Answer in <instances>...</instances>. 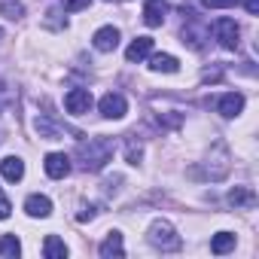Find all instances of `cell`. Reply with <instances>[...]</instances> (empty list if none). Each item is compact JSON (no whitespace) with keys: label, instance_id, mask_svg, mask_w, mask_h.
I'll list each match as a JSON object with an SVG mask.
<instances>
[{"label":"cell","instance_id":"obj_9","mask_svg":"<svg viewBox=\"0 0 259 259\" xmlns=\"http://www.w3.org/2000/svg\"><path fill=\"white\" fill-rule=\"evenodd\" d=\"M43 168H46V174H49L52 180H64V177L70 174V156H64V153H49L46 162H43Z\"/></svg>","mask_w":259,"mask_h":259},{"label":"cell","instance_id":"obj_12","mask_svg":"<svg viewBox=\"0 0 259 259\" xmlns=\"http://www.w3.org/2000/svg\"><path fill=\"white\" fill-rule=\"evenodd\" d=\"M165 13H168L165 0H147V7H144V22H147L150 28H159V25L165 22Z\"/></svg>","mask_w":259,"mask_h":259},{"label":"cell","instance_id":"obj_14","mask_svg":"<svg viewBox=\"0 0 259 259\" xmlns=\"http://www.w3.org/2000/svg\"><path fill=\"white\" fill-rule=\"evenodd\" d=\"M0 174H4L10 183H19L25 177V162L19 156H7L4 162H0Z\"/></svg>","mask_w":259,"mask_h":259},{"label":"cell","instance_id":"obj_13","mask_svg":"<svg viewBox=\"0 0 259 259\" xmlns=\"http://www.w3.org/2000/svg\"><path fill=\"white\" fill-rule=\"evenodd\" d=\"M25 210H28V217H40V220H46L49 213H52V201L46 198V195H28V201H25Z\"/></svg>","mask_w":259,"mask_h":259},{"label":"cell","instance_id":"obj_28","mask_svg":"<svg viewBox=\"0 0 259 259\" xmlns=\"http://www.w3.org/2000/svg\"><path fill=\"white\" fill-rule=\"evenodd\" d=\"M223 76V67H213V70H204V82H220Z\"/></svg>","mask_w":259,"mask_h":259},{"label":"cell","instance_id":"obj_19","mask_svg":"<svg viewBox=\"0 0 259 259\" xmlns=\"http://www.w3.org/2000/svg\"><path fill=\"white\" fill-rule=\"evenodd\" d=\"M43 256H46V259H64V256H67V244H64L58 235H49V238L43 241Z\"/></svg>","mask_w":259,"mask_h":259},{"label":"cell","instance_id":"obj_27","mask_svg":"<svg viewBox=\"0 0 259 259\" xmlns=\"http://www.w3.org/2000/svg\"><path fill=\"white\" fill-rule=\"evenodd\" d=\"M10 210H13V204H10V198L0 192V220H7L10 217Z\"/></svg>","mask_w":259,"mask_h":259},{"label":"cell","instance_id":"obj_10","mask_svg":"<svg viewBox=\"0 0 259 259\" xmlns=\"http://www.w3.org/2000/svg\"><path fill=\"white\" fill-rule=\"evenodd\" d=\"M186 16H189V25L183 28V43H189L192 49H201L204 40H207V28L195 25V13H186Z\"/></svg>","mask_w":259,"mask_h":259},{"label":"cell","instance_id":"obj_15","mask_svg":"<svg viewBox=\"0 0 259 259\" xmlns=\"http://www.w3.org/2000/svg\"><path fill=\"white\" fill-rule=\"evenodd\" d=\"M229 204H232L235 210H241V207H253V204H256V192H253L250 186H235V189L229 192Z\"/></svg>","mask_w":259,"mask_h":259},{"label":"cell","instance_id":"obj_1","mask_svg":"<svg viewBox=\"0 0 259 259\" xmlns=\"http://www.w3.org/2000/svg\"><path fill=\"white\" fill-rule=\"evenodd\" d=\"M113 141L110 138H89L76 147V159L82 171H101L110 159H113Z\"/></svg>","mask_w":259,"mask_h":259},{"label":"cell","instance_id":"obj_29","mask_svg":"<svg viewBox=\"0 0 259 259\" xmlns=\"http://www.w3.org/2000/svg\"><path fill=\"white\" fill-rule=\"evenodd\" d=\"M244 7H247L250 16H256V13H259V0H244Z\"/></svg>","mask_w":259,"mask_h":259},{"label":"cell","instance_id":"obj_24","mask_svg":"<svg viewBox=\"0 0 259 259\" xmlns=\"http://www.w3.org/2000/svg\"><path fill=\"white\" fill-rule=\"evenodd\" d=\"M98 213H101V207H98V204H85V207L76 213V220H79V223H89V220H95Z\"/></svg>","mask_w":259,"mask_h":259},{"label":"cell","instance_id":"obj_17","mask_svg":"<svg viewBox=\"0 0 259 259\" xmlns=\"http://www.w3.org/2000/svg\"><path fill=\"white\" fill-rule=\"evenodd\" d=\"M150 52H153V40H150V37H138L132 46L125 49V58H128V61H144Z\"/></svg>","mask_w":259,"mask_h":259},{"label":"cell","instance_id":"obj_25","mask_svg":"<svg viewBox=\"0 0 259 259\" xmlns=\"http://www.w3.org/2000/svg\"><path fill=\"white\" fill-rule=\"evenodd\" d=\"M204 10H229V7H238V0H201Z\"/></svg>","mask_w":259,"mask_h":259},{"label":"cell","instance_id":"obj_2","mask_svg":"<svg viewBox=\"0 0 259 259\" xmlns=\"http://www.w3.org/2000/svg\"><path fill=\"white\" fill-rule=\"evenodd\" d=\"M147 238H150V244H153L156 250H162V253H174V250H180V247H183L180 235L174 232V226H171L168 220H156V223L150 226Z\"/></svg>","mask_w":259,"mask_h":259},{"label":"cell","instance_id":"obj_6","mask_svg":"<svg viewBox=\"0 0 259 259\" xmlns=\"http://www.w3.org/2000/svg\"><path fill=\"white\" fill-rule=\"evenodd\" d=\"M213 110L223 116V119H235L241 110H244V95L241 92H226L213 101Z\"/></svg>","mask_w":259,"mask_h":259},{"label":"cell","instance_id":"obj_26","mask_svg":"<svg viewBox=\"0 0 259 259\" xmlns=\"http://www.w3.org/2000/svg\"><path fill=\"white\" fill-rule=\"evenodd\" d=\"M61 4H64V10H70V13H76V10H85V7L92 4V0H61Z\"/></svg>","mask_w":259,"mask_h":259},{"label":"cell","instance_id":"obj_22","mask_svg":"<svg viewBox=\"0 0 259 259\" xmlns=\"http://www.w3.org/2000/svg\"><path fill=\"white\" fill-rule=\"evenodd\" d=\"M0 13H4L7 19H13V22H16V19H22V16H25V7H22V4H13V0H10V4H0Z\"/></svg>","mask_w":259,"mask_h":259},{"label":"cell","instance_id":"obj_23","mask_svg":"<svg viewBox=\"0 0 259 259\" xmlns=\"http://www.w3.org/2000/svg\"><path fill=\"white\" fill-rule=\"evenodd\" d=\"M141 156H144V150H141L135 141H128V147H125V159H128V165H138Z\"/></svg>","mask_w":259,"mask_h":259},{"label":"cell","instance_id":"obj_3","mask_svg":"<svg viewBox=\"0 0 259 259\" xmlns=\"http://www.w3.org/2000/svg\"><path fill=\"white\" fill-rule=\"evenodd\" d=\"M34 128H37V135H40V138H46V141H58V138H64V135L70 132L64 122L52 119L49 113H40V116L34 119ZM70 135H76V132H70Z\"/></svg>","mask_w":259,"mask_h":259},{"label":"cell","instance_id":"obj_20","mask_svg":"<svg viewBox=\"0 0 259 259\" xmlns=\"http://www.w3.org/2000/svg\"><path fill=\"white\" fill-rule=\"evenodd\" d=\"M229 250H235V235H232V232H217V235L210 238V253L223 256V253H229Z\"/></svg>","mask_w":259,"mask_h":259},{"label":"cell","instance_id":"obj_16","mask_svg":"<svg viewBox=\"0 0 259 259\" xmlns=\"http://www.w3.org/2000/svg\"><path fill=\"white\" fill-rule=\"evenodd\" d=\"M98 253H101L104 259H113V256H125V247H122V235H119V232H110V235L101 241Z\"/></svg>","mask_w":259,"mask_h":259},{"label":"cell","instance_id":"obj_8","mask_svg":"<svg viewBox=\"0 0 259 259\" xmlns=\"http://www.w3.org/2000/svg\"><path fill=\"white\" fill-rule=\"evenodd\" d=\"M98 107H101V116H104V119H122V116L128 113V101H125L119 92H107Z\"/></svg>","mask_w":259,"mask_h":259},{"label":"cell","instance_id":"obj_4","mask_svg":"<svg viewBox=\"0 0 259 259\" xmlns=\"http://www.w3.org/2000/svg\"><path fill=\"white\" fill-rule=\"evenodd\" d=\"M226 174H229V153H226V144L217 141V144H213V156L207 159L204 177H207V180H223Z\"/></svg>","mask_w":259,"mask_h":259},{"label":"cell","instance_id":"obj_31","mask_svg":"<svg viewBox=\"0 0 259 259\" xmlns=\"http://www.w3.org/2000/svg\"><path fill=\"white\" fill-rule=\"evenodd\" d=\"M0 141H4V138H0Z\"/></svg>","mask_w":259,"mask_h":259},{"label":"cell","instance_id":"obj_7","mask_svg":"<svg viewBox=\"0 0 259 259\" xmlns=\"http://www.w3.org/2000/svg\"><path fill=\"white\" fill-rule=\"evenodd\" d=\"M64 110L73 113V116H82L92 110V92L89 89H70L64 95Z\"/></svg>","mask_w":259,"mask_h":259},{"label":"cell","instance_id":"obj_18","mask_svg":"<svg viewBox=\"0 0 259 259\" xmlns=\"http://www.w3.org/2000/svg\"><path fill=\"white\" fill-rule=\"evenodd\" d=\"M150 67H153L156 73H177V70H180V61H177L174 55L159 52V55H153V58H150Z\"/></svg>","mask_w":259,"mask_h":259},{"label":"cell","instance_id":"obj_21","mask_svg":"<svg viewBox=\"0 0 259 259\" xmlns=\"http://www.w3.org/2000/svg\"><path fill=\"white\" fill-rule=\"evenodd\" d=\"M19 253H22V244H19V238H16V235H4V238H0V256L16 259Z\"/></svg>","mask_w":259,"mask_h":259},{"label":"cell","instance_id":"obj_11","mask_svg":"<svg viewBox=\"0 0 259 259\" xmlns=\"http://www.w3.org/2000/svg\"><path fill=\"white\" fill-rule=\"evenodd\" d=\"M92 43H95L98 52H113V49L119 46V31H116V28H101V31H95Z\"/></svg>","mask_w":259,"mask_h":259},{"label":"cell","instance_id":"obj_5","mask_svg":"<svg viewBox=\"0 0 259 259\" xmlns=\"http://www.w3.org/2000/svg\"><path fill=\"white\" fill-rule=\"evenodd\" d=\"M213 37L220 40L223 49H238L241 28L235 25V19H217V22H213Z\"/></svg>","mask_w":259,"mask_h":259},{"label":"cell","instance_id":"obj_30","mask_svg":"<svg viewBox=\"0 0 259 259\" xmlns=\"http://www.w3.org/2000/svg\"><path fill=\"white\" fill-rule=\"evenodd\" d=\"M0 40H4V31H0Z\"/></svg>","mask_w":259,"mask_h":259}]
</instances>
